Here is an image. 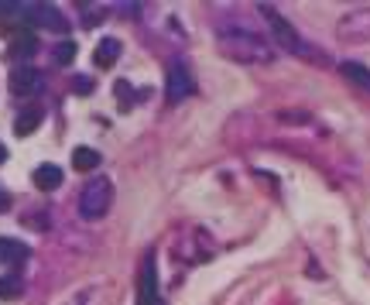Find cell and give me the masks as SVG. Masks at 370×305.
Listing matches in <instances>:
<instances>
[{"instance_id": "obj_8", "label": "cell", "mask_w": 370, "mask_h": 305, "mask_svg": "<svg viewBox=\"0 0 370 305\" xmlns=\"http://www.w3.org/2000/svg\"><path fill=\"white\" fill-rule=\"evenodd\" d=\"M189 93H192V76L185 72V65H171V69H168V100L178 103V100H185Z\"/></svg>"}, {"instance_id": "obj_5", "label": "cell", "mask_w": 370, "mask_h": 305, "mask_svg": "<svg viewBox=\"0 0 370 305\" xmlns=\"http://www.w3.org/2000/svg\"><path fill=\"white\" fill-rule=\"evenodd\" d=\"M7 86H10V93H17V96H35L41 89V72L31 69V65H14L10 76H7Z\"/></svg>"}, {"instance_id": "obj_3", "label": "cell", "mask_w": 370, "mask_h": 305, "mask_svg": "<svg viewBox=\"0 0 370 305\" xmlns=\"http://www.w3.org/2000/svg\"><path fill=\"white\" fill-rule=\"evenodd\" d=\"M264 17H268V24H271V35H275V42L282 45L285 52H291V55H309L305 42L298 38V31L288 24L285 17H278V14H275V10H268V7H264Z\"/></svg>"}, {"instance_id": "obj_17", "label": "cell", "mask_w": 370, "mask_h": 305, "mask_svg": "<svg viewBox=\"0 0 370 305\" xmlns=\"http://www.w3.org/2000/svg\"><path fill=\"white\" fill-rule=\"evenodd\" d=\"M55 62L59 65H72L76 62V42H62L55 48Z\"/></svg>"}, {"instance_id": "obj_9", "label": "cell", "mask_w": 370, "mask_h": 305, "mask_svg": "<svg viewBox=\"0 0 370 305\" xmlns=\"http://www.w3.org/2000/svg\"><path fill=\"white\" fill-rule=\"evenodd\" d=\"M35 48H38L35 35L21 31V35H14V38H10V45H7V58H10V62H28V58L35 55Z\"/></svg>"}, {"instance_id": "obj_7", "label": "cell", "mask_w": 370, "mask_h": 305, "mask_svg": "<svg viewBox=\"0 0 370 305\" xmlns=\"http://www.w3.org/2000/svg\"><path fill=\"white\" fill-rule=\"evenodd\" d=\"M137 305H164L162 295H158V274H155V261L151 258L141 267V295H137Z\"/></svg>"}, {"instance_id": "obj_1", "label": "cell", "mask_w": 370, "mask_h": 305, "mask_svg": "<svg viewBox=\"0 0 370 305\" xmlns=\"http://www.w3.org/2000/svg\"><path fill=\"white\" fill-rule=\"evenodd\" d=\"M219 52L230 55L233 62H271V45L254 31H223Z\"/></svg>"}, {"instance_id": "obj_15", "label": "cell", "mask_w": 370, "mask_h": 305, "mask_svg": "<svg viewBox=\"0 0 370 305\" xmlns=\"http://www.w3.org/2000/svg\"><path fill=\"white\" fill-rule=\"evenodd\" d=\"M72 165H76V172H96L100 169V155L93 148H76L72 151Z\"/></svg>"}, {"instance_id": "obj_19", "label": "cell", "mask_w": 370, "mask_h": 305, "mask_svg": "<svg viewBox=\"0 0 370 305\" xmlns=\"http://www.w3.org/2000/svg\"><path fill=\"white\" fill-rule=\"evenodd\" d=\"M7 206H10V199H7V192H0V213H7Z\"/></svg>"}, {"instance_id": "obj_14", "label": "cell", "mask_w": 370, "mask_h": 305, "mask_svg": "<svg viewBox=\"0 0 370 305\" xmlns=\"http://www.w3.org/2000/svg\"><path fill=\"white\" fill-rule=\"evenodd\" d=\"M14 24H24V3L0 0V28H14Z\"/></svg>"}, {"instance_id": "obj_18", "label": "cell", "mask_w": 370, "mask_h": 305, "mask_svg": "<svg viewBox=\"0 0 370 305\" xmlns=\"http://www.w3.org/2000/svg\"><path fill=\"white\" fill-rule=\"evenodd\" d=\"M72 89H76V93H79V96H89V93H93V83H89V79H86V76H79V79H76V83H72Z\"/></svg>"}, {"instance_id": "obj_11", "label": "cell", "mask_w": 370, "mask_h": 305, "mask_svg": "<svg viewBox=\"0 0 370 305\" xmlns=\"http://www.w3.org/2000/svg\"><path fill=\"white\" fill-rule=\"evenodd\" d=\"M41 124V110L38 107H28V110H21L17 114V120H14V134L17 137H28V134H35Z\"/></svg>"}, {"instance_id": "obj_2", "label": "cell", "mask_w": 370, "mask_h": 305, "mask_svg": "<svg viewBox=\"0 0 370 305\" xmlns=\"http://www.w3.org/2000/svg\"><path fill=\"white\" fill-rule=\"evenodd\" d=\"M110 203H114V185H110V178H93L79 196V213L86 219H103L110 213Z\"/></svg>"}, {"instance_id": "obj_13", "label": "cell", "mask_w": 370, "mask_h": 305, "mask_svg": "<svg viewBox=\"0 0 370 305\" xmlns=\"http://www.w3.org/2000/svg\"><path fill=\"white\" fill-rule=\"evenodd\" d=\"M24 261H28V247L17 244V240L0 237V264H24Z\"/></svg>"}, {"instance_id": "obj_6", "label": "cell", "mask_w": 370, "mask_h": 305, "mask_svg": "<svg viewBox=\"0 0 370 305\" xmlns=\"http://www.w3.org/2000/svg\"><path fill=\"white\" fill-rule=\"evenodd\" d=\"M339 35H343L346 42H370V7L350 14V17L339 24Z\"/></svg>"}, {"instance_id": "obj_10", "label": "cell", "mask_w": 370, "mask_h": 305, "mask_svg": "<svg viewBox=\"0 0 370 305\" xmlns=\"http://www.w3.org/2000/svg\"><path fill=\"white\" fill-rule=\"evenodd\" d=\"M35 185H38L41 192L59 189V185H62V169H59V165H38V169H35Z\"/></svg>"}, {"instance_id": "obj_20", "label": "cell", "mask_w": 370, "mask_h": 305, "mask_svg": "<svg viewBox=\"0 0 370 305\" xmlns=\"http://www.w3.org/2000/svg\"><path fill=\"white\" fill-rule=\"evenodd\" d=\"M3 158H7V151H3V148H0V165H3Z\"/></svg>"}, {"instance_id": "obj_4", "label": "cell", "mask_w": 370, "mask_h": 305, "mask_svg": "<svg viewBox=\"0 0 370 305\" xmlns=\"http://www.w3.org/2000/svg\"><path fill=\"white\" fill-rule=\"evenodd\" d=\"M24 28H52V31H65V17L48 7V3H24Z\"/></svg>"}, {"instance_id": "obj_12", "label": "cell", "mask_w": 370, "mask_h": 305, "mask_svg": "<svg viewBox=\"0 0 370 305\" xmlns=\"http://www.w3.org/2000/svg\"><path fill=\"white\" fill-rule=\"evenodd\" d=\"M117 58H121V42H117V38H103V42L96 45V65H100V69L117 65Z\"/></svg>"}, {"instance_id": "obj_16", "label": "cell", "mask_w": 370, "mask_h": 305, "mask_svg": "<svg viewBox=\"0 0 370 305\" xmlns=\"http://www.w3.org/2000/svg\"><path fill=\"white\" fill-rule=\"evenodd\" d=\"M24 292V281L17 274H3L0 278V299H17Z\"/></svg>"}]
</instances>
